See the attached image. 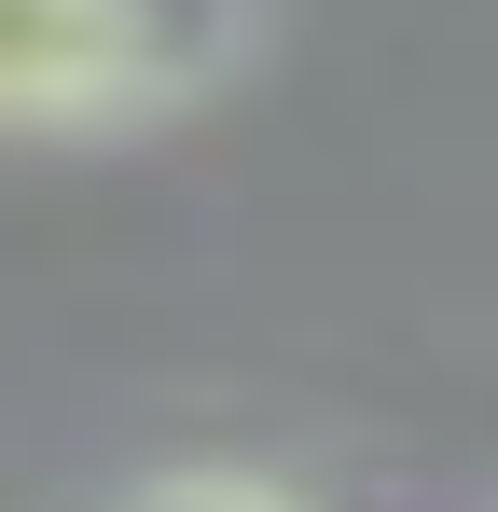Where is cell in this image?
I'll use <instances>...</instances> for the list:
<instances>
[{
	"label": "cell",
	"mask_w": 498,
	"mask_h": 512,
	"mask_svg": "<svg viewBox=\"0 0 498 512\" xmlns=\"http://www.w3.org/2000/svg\"><path fill=\"white\" fill-rule=\"evenodd\" d=\"M263 56V0H0V139H139Z\"/></svg>",
	"instance_id": "1"
},
{
	"label": "cell",
	"mask_w": 498,
	"mask_h": 512,
	"mask_svg": "<svg viewBox=\"0 0 498 512\" xmlns=\"http://www.w3.org/2000/svg\"><path fill=\"white\" fill-rule=\"evenodd\" d=\"M111 512H305V499L263 485V471H153L139 499H111Z\"/></svg>",
	"instance_id": "2"
}]
</instances>
